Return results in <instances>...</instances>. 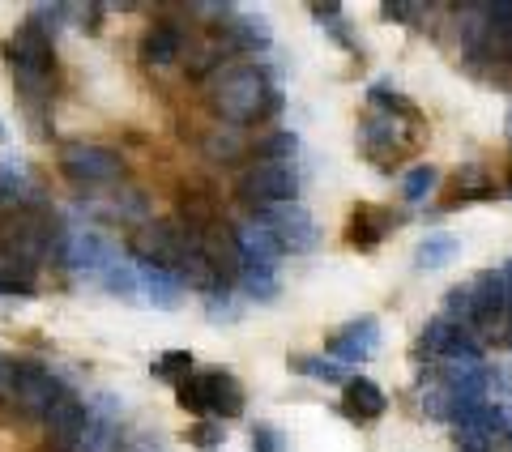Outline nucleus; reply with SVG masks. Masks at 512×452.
<instances>
[{"label":"nucleus","mask_w":512,"mask_h":452,"mask_svg":"<svg viewBox=\"0 0 512 452\" xmlns=\"http://www.w3.org/2000/svg\"><path fill=\"white\" fill-rule=\"evenodd\" d=\"M210 103L218 111V120L252 124L261 116H274L282 107V94L274 86V77H269V69H261V64H227L210 82Z\"/></svg>","instance_id":"obj_1"},{"label":"nucleus","mask_w":512,"mask_h":452,"mask_svg":"<svg viewBox=\"0 0 512 452\" xmlns=\"http://www.w3.org/2000/svg\"><path fill=\"white\" fill-rule=\"evenodd\" d=\"M56 35L47 30L39 18H26L18 26V35L5 43V60L13 69V86H18L22 99L43 103L56 86Z\"/></svg>","instance_id":"obj_2"},{"label":"nucleus","mask_w":512,"mask_h":452,"mask_svg":"<svg viewBox=\"0 0 512 452\" xmlns=\"http://www.w3.org/2000/svg\"><path fill=\"white\" fill-rule=\"evenodd\" d=\"M60 175L77 188H116L120 175H124V158L107 145H86V141H69L60 150Z\"/></svg>","instance_id":"obj_3"},{"label":"nucleus","mask_w":512,"mask_h":452,"mask_svg":"<svg viewBox=\"0 0 512 452\" xmlns=\"http://www.w3.org/2000/svg\"><path fill=\"white\" fill-rule=\"evenodd\" d=\"M192 248V231L184 235V226L175 218H146L133 235V256L146 269H180L184 252Z\"/></svg>","instance_id":"obj_4"},{"label":"nucleus","mask_w":512,"mask_h":452,"mask_svg":"<svg viewBox=\"0 0 512 452\" xmlns=\"http://www.w3.org/2000/svg\"><path fill=\"white\" fill-rule=\"evenodd\" d=\"M9 393H13V401H18V410L26 418H47L64 397H69V389H64L52 371L39 367V363L9 367Z\"/></svg>","instance_id":"obj_5"},{"label":"nucleus","mask_w":512,"mask_h":452,"mask_svg":"<svg viewBox=\"0 0 512 452\" xmlns=\"http://www.w3.org/2000/svg\"><path fill=\"white\" fill-rule=\"evenodd\" d=\"M239 197L248 205H295L299 197V171L295 163H252L239 180Z\"/></svg>","instance_id":"obj_6"},{"label":"nucleus","mask_w":512,"mask_h":452,"mask_svg":"<svg viewBox=\"0 0 512 452\" xmlns=\"http://www.w3.org/2000/svg\"><path fill=\"white\" fill-rule=\"evenodd\" d=\"M419 354H431V359H444V363H483V350H478V337L448 320L444 312L436 320H427V329L419 337Z\"/></svg>","instance_id":"obj_7"},{"label":"nucleus","mask_w":512,"mask_h":452,"mask_svg":"<svg viewBox=\"0 0 512 452\" xmlns=\"http://www.w3.org/2000/svg\"><path fill=\"white\" fill-rule=\"evenodd\" d=\"M252 218L261 226H269L286 252H312L316 239H320L312 214L299 201L295 205H261V209H252Z\"/></svg>","instance_id":"obj_8"},{"label":"nucleus","mask_w":512,"mask_h":452,"mask_svg":"<svg viewBox=\"0 0 512 452\" xmlns=\"http://www.w3.org/2000/svg\"><path fill=\"white\" fill-rule=\"evenodd\" d=\"M235 252H239V273L256 269V273H274L278 261L286 256V248L274 239L269 226H261L256 218H248L244 226H235Z\"/></svg>","instance_id":"obj_9"},{"label":"nucleus","mask_w":512,"mask_h":452,"mask_svg":"<svg viewBox=\"0 0 512 452\" xmlns=\"http://www.w3.org/2000/svg\"><path fill=\"white\" fill-rule=\"evenodd\" d=\"M56 261L64 269H73V273H107L111 265L120 261V256H116V248H111L103 235H94V231H69V235H64V244H60Z\"/></svg>","instance_id":"obj_10"},{"label":"nucleus","mask_w":512,"mask_h":452,"mask_svg":"<svg viewBox=\"0 0 512 452\" xmlns=\"http://www.w3.org/2000/svg\"><path fill=\"white\" fill-rule=\"evenodd\" d=\"M376 350H380V325H376V316L350 320V325H342L338 333H329V342H325V354H329L333 363H367Z\"/></svg>","instance_id":"obj_11"},{"label":"nucleus","mask_w":512,"mask_h":452,"mask_svg":"<svg viewBox=\"0 0 512 452\" xmlns=\"http://www.w3.org/2000/svg\"><path fill=\"white\" fill-rule=\"evenodd\" d=\"M86 423H90V410L82 406V397L69 393L52 414L43 418L47 452H77V444H82V435H86Z\"/></svg>","instance_id":"obj_12"},{"label":"nucleus","mask_w":512,"mask_h":452,"mask_svg":"<svg viewBox=\"0 0 512 452\" xmlns=\"http://www.w3.org/2000/svg\"><path fill=\"white\" fill-rule=\"evenodd\" d=\"M77 452H124L120 444V410L111 397H99L90 410V423H86V435L82 444H77Z\"/></svg>","instance_id":"obj_13"},{"label":"nucleus","mask_w":512,"mask_h":452,"mask_svg":"<svg viewBox=\"0 0 512 452\" xmlns=\"http://www.w3.org/2000/svg\"><path fill=\"white\" fill-rule=\"evenodd\" d=\"M342 410L355 418V423H376V418L389 410V397H384V389L376 380L367 376H350L342 384Z\"/></svg>","instance_id":"obj_14"},{"label":"nucleus","mask_w":512,"mask_h":452,"mask_svg":"<svg viewBox=\"0 0 512 452\" xmlns=\"http://www.w3.org/2000/svg\"><path fill=\"white\" fill-rule=\"evenodd\" d=\"M397 226V214L384 205H355L350 209V226H346V239L355 248H376L384 235Z\"/></svg>","instance_id":"obj_15"},{"label":"nucleus","mask_w":512,"mask_h":452,"mask_svg":"<svg viewBox=\"0 0 512 452\" xmlns=\"http://www.w3.org/2000/svg\"><path fill=\"white\" fill-rule=\"evenodd\" d=\"M201 376H205V401H210L214 423L218 418H239L244 414V389H239V380L231 376V371L210 367V371H201Z\"/></svg>","instance_id":"obj_16"},{"label":"nucleus","mask_w":512,"mask_h":452,"mask_svg":"<svg viewBox=\"0 0 512 452\" xmlns=\"http://www.w3.org/2000/svg\"><path fill=\"white\" fill-rule=\"evenodd\" d=\"M184 56V35H180V26H171V22H158L146 30V39H141V60L154 64V69H167V64H175Z\"/></svg>","instance_id":"obj_17"},{"label":"nucleus","mask_w":512,"mask_h":452,"mask_svg":"<svg viewBox=\"0 0 512 452\" xmlns=\"http://www.w3.org/2000/svg\"><path fill=\"white\" fill-rule=\"evenodd\" d=\"M184 282H180V273H171V269H146L141 265V295H146V303H154V308H180V299H184Z\"/></svg>","instance_id":"obj_18"},{"label":"nucleus","mask_w":512,"mask_h":452,"mask_svg":"<svg viewBox=\"0 0 512 452\" xmlns=\"http://www.w3.org/2000/svg\"><path fill=\"white\" fill-rule=\"evenodd\" d=\"M457 252H461V239L448 235V231H436V235H427L419 244V252H414V265H419V269H444V265L457 261Z\"/></svg>","instance_id":"obj_19"},{"label":"nucleus","mask_w":512,"mask_h":452,"mask_svg":"<svg viewBox=\"0 0 512 452\" xmlns=\"http://www.w3.org/2000/svg\"><path fill=\"white\" fill-rule=\"evenodd\" d=\"M291 367L299 376H312V380H325V384H346L350 376L342 371V363H333L329 354H295Z\"/></svg>","instance_id":"obj_20"},{"label":"nucleus","mask_w":512,"mask_h":452,"mask_svg":"<svg viewBox=\"0 0 512 452\" xmlns=\"http://www.w3.org/2000/svg\"><path fill=\"white\" fill-rule=\"evenodd\" d=\"M35 197H39V188L26 180V171H22V167L0 163V201H9V205H26V201H35Z\"/></svg>","instance_id":"obj_21"},{"label":"nucleus","mask_w":512,"mask_h":452,"mask_svg":"<svg viewBox=\"0 0 512 452\" xmlns=\"http://www.w3.org/2000/svg\"><path fill=\"white\" fill-rule=\"evenodd\" d=\"M367 103L380 107L389 120H414V116H419V107H414L406 94H397L393 86H372V90H367Z\"/></svg>","instance_id":"obj_22"},{"label":"nucleus","mask_w":512,"mask_h":452,"mask_svg":"<svg viewBox=\"0 0 512 452\" xmlns=\"http://www.w3.org/2000/svg\"><path fill=\"white\" fill-rule=\"evenodd\" d=\"M150 371H154V380L175 384V389H180V384L192 376V354H188V350H167L163 359L150 363Z\"/></svg>","instance_id":"obj_23"},{"label":"nucleus","mask_w":512,"mask_h":452,"mask_svg":"<svg viewBox=\"0 0 512 452\" xmlns=\"http://www.w3.org/2000/svg\"><path fill=\"white\" fill-rule=\"evenodd\" d=\"M0 295H22L30 299L35 295V273H30V265H18V261H0Z\"/></svg>","instance_id":"obj_24"},{"label":"nucleus","mask_w":512,"mask_h":452,"mask_svg":"<svg viewBox=\"0 0 512 452\" xmlns=\"http://www.w3.org/2000/svg\"><path fill=\"white\" fill-rule=\"evenodd\" d=\"M175 401H180V410H188V414L210 418V401H205V376L201 371H192L180 389H175Z\"/></svg>","instance_id":"obj_25"},{"label":"nucleus","mask_w":512,"mask_h":452,"mask_svg":"<svg viewBox=\"0 0 512 452\" xmlns=\"http://www.w3.org/2000/svg\"><path fill=\"white\" fill-rule=\"evenodd\" d=\"M103 278H107L111 295H120V299H137V295H141V273L128 265V261H116V265L103 273Z\"/></svg>","instance_id":"obj_26"},{"label":"nucleus","mask_w":512,"mask_h":452,"mask_svg":"<svg viewBox=\"0 0 512 452\" xmlns=\"http://www.w3.org/2000/svg\"><path fill=\"white\" fill-rule=\"evenodd\" d=\"M239 290H244L248 299H256V303H269V299H278V278H274V273L244 269V273H239Z\"/></svg>","instance_id":"obj_27"},{"label":"nucleus","mask_w":512,"mask_h":452,"mask_svg":"<svg viewBox=\"0 0 512 452\" xmlns=\"http://www.w3.org/2000/svg\"><path fill=\"white\" fill-rule=\"evenodd\" d=\"M261 163H291V158L299 154V137L295 133H274V137H265L261 145Z\"/></svg>","instance_id":"obj_28"},{"label":"nucleus","mask_w":512,"mask_h":452,"mask_svg":"<svg viewBox=\"0 0 512 452\" xmlns=\"http://www.w3.org/2000/svg\"><path fill=\"white\" fill-rule=\"evenodd\" d=\"M436 180H440L436 167H410L406 180H402V197L406 201H427V192L436 188Z\"/></svg>","instance_id":"obj_29"},{"label":"nucleus","mask_w":512,"mask_h":452,"mask_svg":"<svg viewBox=\"0 0 512 452\" xmlns=\"http://www.w3.org/2000/svg\"><path fill=\"white\" fill-rule=\"evenodd\" d=\"M461 180L466 184H457V201H487V197H495V180H487L483 171H466Z\"/></svg>","instance_id":"obj_30"},{"label":"nucleus","mask_w":512,"mask_h":452,"mask_svg":"<svg viewBox=\"0 0 512 452\" xmlns=\"http://www.w3.org/2000/svg\"><path fill=\"white\" fill-rule=\"evenodd\" d=\"M188 444H197L201 452H214L222 444V423H214V418H197V423L188 427Z\"/></svg>","instance_id":"obj_31"},{"label":"nucleus","mask_w":512,"mask_h":452,"mask_svg":"<svg viewBox=\"0 0 512 452\" xmlns=\"http://www.w3.org/2000/svg\"><path fill=\"white\" fill-rule=\"evenodd\" d=\"M252 452H282V431L256 427V431H252Z\"/></svg>","instance_id":"obj_32"},{"label":"nucleus","mask_w":512,"mask_h":452,"mask_svg":"<svg viewBox=\"0 0 512 452\" xmlns=\"http://www.w3.org/2000/svg\"><path fill=\"white\" fill-rule=\"evenodd\" d=\"M384 22H410L414 18V9H423V5H410V0H384Z\"/></svg>","instance_id":"obj_33"},{"label":"nucleus","mask_w":512,"mask_h":452,"mask_svg":"<svg viewBox=\"0 0 512 452\" xmlns=\"http://www.w3.org/2000/svg\"><path fill=\"white\" fill-rule=\"evenodd\" d=\"M5 137H9V133H5V124H0V141H5Z\"/></svg>","instance_id":"obj_34"},{"label":"nucleus","mask_w":512,"mask_h":452,"mask_svg":"<svg viewBox=\"0 0 512 452\" xmlns=\"http://www.w3.org/2000/svg\"><path fill=\"white\" fill-rule=\"evenodd\" d=\"M508 141H512V116H508Z\"/></svg>","instance_id":"obj_35"},{"label":"nucleus","mask_w":512,"mask_h":452,"mask_svg":"<svg viewBox=\"0 0 512 452\" xmlns=\"http://www.w3.org/2000/svg\"><path fill=\"white\" fill-rule=\"evenodd\" d=\"M0 376H5V363H0Z\"/></svg>","instance_id":"obj_36"},{"label":"nucleus","mask_w":512,"mask_h":452,"mask_svg":"<svg viewBox=\"0 0 512 452\" xmlns=\"http://www.w3.org/2000/svg\"><path fill=\"white\" fill-rule=\"evenodd\" d=\"M508 192H512V180H508Z\"/></svg>","instance_id":"obj_37"}]
</instances>
